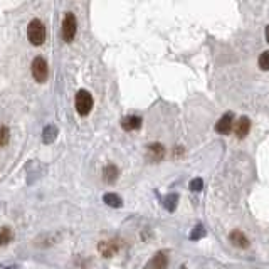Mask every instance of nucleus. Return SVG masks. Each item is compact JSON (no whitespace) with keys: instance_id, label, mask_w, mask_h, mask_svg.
Segmentation results:
<instances>
[{"instance_id":"0eeeda50","label":"nucleus","mask_w":269,"mask_h":269,"mask_svg":"<svg viewBox=\"0 0 269 269\" xmlns=\"http://www.w3.org/2000/svg\"><path fill=\"white\" fill-rule=\"evenodd\" d=\"M234 132L237 138H246L247 133L251 132V121L247 116H242L237 120V123L234 125Z\"/></svg>"},{"instance_id":"20e7f679","label":"nucleus","mask_w":269,"mask_h":269,"mask_svg":"<svg viewBox=\"0 0 269 269\" xmlns=\"http://www.w3.org/2000/svg\"><path fill=\"white\" fill-rule=\"evenodd\" d=\"M32 76L37 82H46L47 79V64L42 57H35L32 62Z\"/></svg>"},{"instance_id":"f3484780","label":"nucleus","mask_w":269,"mask_h":269,"mask_svg":"<svg viewBox=\"0 0 269 269\" xmlns=\"http://www.w3.org/2000/svg\"><path fill=\"white\" fill-rule=\"evenodd\" d=\"M259 67L263 71H269V51H264L263 54L259 56Z\"/></svg>"},{"instance_id":"1a4fd4ad","label":"nucleus","mask_w":269,"mask_h":269,"mask_svg":"<svg viewBox=\"0 0 269 269\" xmlns=\"http://www.w3.org/2000/svg\"><path fill=\"white\" fill-rule=\"evenodd\" d=\"M165 155V148L160 143H153L148 146V157L152 161H160Z\"/></svg>"},{"instance_id":"7ed1b4c3","label":"nucleus","mask_w":269,"mask_h":269,"mask_svg":"<svg viewBox=\"0 0 269 269\" xmlns=\"http://www.w3.org/2000/svg\"><path fill=\"white\" fill-rule=\"evenodd\" d=\"M78 30V21L74 17V14H66L64 22H62V35H64V41L71 42L76 35Z\"/></svg>"},{"instance_id":"9b49d317","label":"nucleus","mask_w":269,"mask_h":269,"mask_svg":"<svg viewBox=\"0 0 269 269\" xmlns=\"http://www.w3.org/2000/svg\"><path fill=\"white\" fill-rule=\"evenodd\" d=\"M118 175H120V172H118V168L114 165H108V167H105V170H103V179H105L106 184H114Z\"/></svg>"},{"instance_id":"4468645a","label":"nucleus","mask_w":269,"mask_h":269,"mask_svg":"<svg viewBox=\"0 0 269 269\" xmlns=\"http://www.w3.org/2000/svg\"><path fill=\"white\" fill-rule=\"evenodd\" d=\"M103 200H105V204L109 205V207H121V199L116 193H106V195L103 197Z\"/></svg>"},{"instance_id":"f8f14e48","label":"nucleus","mask_w":269,"mask_h":269,"mask_svg":"<svg viewBox=\"0 0 269 269\" xmlns=\"http://www.w3.org/2000/svg\"><path fill=\"white\" fill-rule=\"evenodd\" d=\"M57 128L54 125H47L44 130H42V141L44 143H53L57 138Z\"/></svg>"},{"instance_id":"412c9836","label":"nucleus","mask_w":269,"mask_h":269,"mask_svg":"<svg viewBox=\"0 0 269 269\" xmlns=\"http://www.w3.org/2000/svg\"><path fill=\"white\" fill-rule=\"evenodd\" d=\"M266 39H268V42H269V26L266 27Z\"/></svg>"},{"instance_id":"6e6552de","label":"nucleus","mask_w":269,"mask_h":269,"mask_svg":"<svg viewBox=\"0 0 269 269\" xmlns=\"http://www.w3.org/2000/svg\"><path fill=\"white\" fill-rule=\"evenodd\" d=\"M229 241H231L232 246L241 247V249H246L249 246V241H247L246 234L241 232V231H232L231 236H229Z\"/></svg>"},{"instance_id":"f03ea898","label":"nucleus","mask_w":269,"mask_h":269,"mask_svg":"<svg viewBox=\"0 0 269 269\" xmlns=\"http://www.w3.org/2000/svg\"><path fill=\"white\" fill-rule=\"evenodd\" d=\"M91 109H93V96H91L88 91L81 89L76 94V111L81 116H86V114H89Z\"/></svg>"},{"instance_id":"423d86ee","label":"nucleus","mask_w":269,"mask_h":269,"mask_svg":"<svg viewBox=\"0 0 269 269\" xmlns=\"http://www.w3.org/2000/svg\"><path fill=\"white\" fill-rule=\"evenodd\" d=\"M167 266H168L167 254H165V252H157V254L146 263L145 269H167Z\"/></svg>"},{"instance_id":"39448f33","label":"nucleus","mask_w":269,"mask_h":269,"mask_svg":"<svg viewBox=\"0 0 269 269\" xmlns=\"http://www.w3.org/2000/svg\"><path fill=\"white\" fill-rule=\"evenodd\" d=\"M232 128H234V116H232V113L224 114L215 125V132L220 134H229L232 132Z\"/></svg>"},{"instance_id":"6ab92c4d","label":"nucleus","mask_w":269,"mask_h":269,"mask_svg":"<svg viewBox=\"0 0 269 269\" xmlns=\"http://www.w3.org/2000/svg\"><path fill=\"white\" fill-rule=\"evenodd\" d=\"M202 236H204V229H202V227H195V229H193V234L190 237H192L193 241H195V239H199V237H202Z\"/></svg>"},{"instance_id":"9d476101","label":"nucleus","mask_w":269,"mask_h":269,"mask_svg":"<svg viewBox=\"0 0 269 269\" xmlns=\"http://www.w3.org/2000/svg\"><path fill=\"white\" fill-rule=\"evenodd\" d=\"M121 126L126 132H132V130H138L141 126V118L140 116H126L123 121H121Z\"/></svg>"},{"instance_id":"dca6fc26","label":"nucleus","mask_w":269,"mask_h":269,"mask_svg":"<svg viewBox=\"0 0 269 269\" xmlns=\"http://www.w3.org/2000/svg\"><path fill=\"white\" fill-rule=\"evenodd\" d=\"M10 140V132L7 126L0 125V146H5Z\"/></svg>"},{"instance_id":"ddd939ff","label":"nucleus","mask_w":269,"mask_h":269,"mask_svg":"<svg viewBox=\"0 0 269 269\" xmlns=\"http://www.w3.org/2000/svg\"><path fill=\"white\" fill-rule=\"evenodd\" d=\"M14 239V232L9 227H0V247L7 246L10 241Z\"/></svg>"},{"instance_id":"aec40b11","label":"nucleus","mask_w":269,"mask_h":269,"mask_svg":"<svg viewBox=\"0 0 269 269\" xmlns=\"http://www.w3.org/2000/svg\"><path fill=\"white\" fill-rule=\"evenodd\" d=\"M0 269H17V268H14V266H2Z\"/></svg>"},{"instance_id":"a211bd4d","label":"nucleus","mask_w":269,"mask_h":269,"mask_svg":"<svg viewBox=\"0 0 269 269\" xmlns=\"http://www.w3.org/2000/svg\"><path fill=\"white\" fill-rule=\"evenodd\" d=\"M202 187H204V182H202V179H193L190 182V190L192 192H200Z\"/></svg>"},{"instance_id":"2eb2a0df","label":"nucleus","mask_w":269,"mask_h":269,"mask_svg":"<svg viewBox=\"0 0 269 269\" xmlns=\"http://www.w3.org/2000/svg\"><path fill=\"white\" fill-rule=\"evenodd\" d=\"M177 202H179V195H177V193H170L168 197H165L163 204H165V207H167L168 211H173L175 205H177Z\"/></svg>"},{"instance_id":"f257e3e1","label":"nucleus","mask_w":269,"mask_h":269,"mask_svg":"<svg viewBox=\"0 0 269 269\" xmlns=\"http://www.w3.org/2000/svg\"><path fill=\"white\" fill-rule=\"evenodd\" d=\"M27 37H29L30 44L32 46H42L46 39V29L44 24H42L39 19H34L30 21L29 27H27Z\"/></svg>"}]
</instances>
